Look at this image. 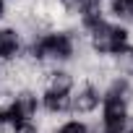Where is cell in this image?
I'll return each mask as SVG.
<instances>
[{"label": "cell", "mask_w": 133, "mask_h": 133, "mask_svg": "<svg viewBox=\"0 0 133 133\" xmlns=\"http://www.w3.org/2000/svg\"><path fill=\"white\" fill-rule=\"evenodd\" d=\"M86 44L97 57H115L123 47H128V26L102 18L86 34Z\"/></svg>", "instance_id": "cell-1"}, {"label": "cell", "mask_w": 133, "mask_h": 133, "mask_svg": "<svg viewBox=\"0 0 133 133\" xmlns=\"http://www.w3.org/2000/svg\"><path fill=\"white\" fill-rule=\"evenodd\" d=\"M39 110H42V107H39V94L31 91V89H21V91H16V94L11 97V102L3 107V120H5V125L16 128V125H21V123H31Z\"/></svg>", "instance_id": "cell-2"}, {"label": "cell", "mask_w": 133, "mask_h": 133, "mask_svg": "<svg viewBox=\"0 0 133 133\" xmlns=\"http://www.w3.org/2000/svg\"><path fill=\"white\" fill-rule=\"evenodd\" d=\"M99 104H102V89L89 81H81V86L71 91V112L73 115H91L99 110Z\"/></svg>", "instance_id": "cell-3"}, {"label": "cell", "mask_w": 133, "mask_h": 133, "mask_svg": "<svg viewBox=\"0 0 133 133\" xmlns=\"http://www.w3.org/2000/svg\"><path fill=\"white\" fill-rule=\"evenodd\" d=\"M24 52V37L16 26H0V63H13Z\"/></svg>", "instance_id": "cell-4"}, {"label": "cell", "mask_w": 133, "mask_h": 133, "mask_svg": "<svg viewBox=\"0 0 133 133\" xmlns=\"http://www.w3.org/2000/svg\"><path fill=\"white\" fill-rule=\"evenodd\" d=\"M44 89L57 94H71L76 89V73L68 68H50L44 76Z\"/></svg>", "instance_id": "cell-5"}, {"label": "cell", "mask_w": 133, "mask_h": 133, "mask_svg": "<svg viewBox=\"0 0 133 133\" xmlns=\"http://www.w3.org/2000/svg\"><path fill=\"white\" fill-rule=\"evenodd\" d=\"M39 107L47 112V115H65V112H71V94H57V91H42L39 94Z\"/></svg>", "instance_id": "cell-6"}, {"label": "cell", "mask_w": 133, "mask_h": 133, "mask_svg": "<svg viewBox=\"0 0 133 133\" xmlns=\"http://www.w3.org/2000/svg\"><path fill=\"white\" fill-rule=\"evenodd\" d=\"M112 71L120 78H130L133 76V44L123 47L115 57H112Z\"/></svg>", "instance_id": "cell-7"}, {"label": "cell", "mask_w": 133, "mask_h": 133, "mask_svg": "<svg viewBox=\"0 0 133 133\" xmlns=\"http://www.w3.org/2000/svg\"><path fill=\"white\" fill-rule=\"evenodd\" d=\"M107 11L115 24H133V0H110Z\"/></svg>", "instance_id": "cell-8"}, {"label": "cell", "mask_w": 133, "mask_h": 133, "mask_svg": "<svg viewBox=\"0 0 133 133\" xmlns=\"http://www.w3.org/2000/svg\"><path fill=\"white\" fill-rule=\"evenodd\" d=\"M13 133H39V128H37V123L31 120V123H21V125H16Z\"/></svg>", "instance_id": "cell-9"}, {"label": "cell", "mask_w": 133, "mask_h": 133, "mask_svg": "<svg viewBox=\"0 0 133 133\" xmlns=\"http://www.w3.org/2000/svg\"><path fill=\"white\" fill-rule=\"evenodd\" d=\"M5 13H8V0H0V21L5 18Z\"/></svg>", "instance_id": "cell-10"}, {"label": "cell", "mask_w": 133, "mask_h": 133, "mask_svg": "<svg viewBox=\"0 0 133 133\" xmlns=\"http://www.w3.org/2000/svg\"><path fill=\"white\" fill-rule=\"evenodd\" d=\"M3 123H5V120H3V107H0V125H3Z\"/></svg>", "instance_id": "cell-11"}, {"label": "cell", "mask_w": 133, "mask_h": 133, "mask_svg": "<svg viewBox=\"0 0 133 133\" xmlns=\"http://www.w3.org/2000/svg\"><path fill=\"white\" fill-rule=\"evenodd\" d=\"M130 133H133V128H130Z\"/></svg>", "instance_id": "cell-12"}]
</instances>
